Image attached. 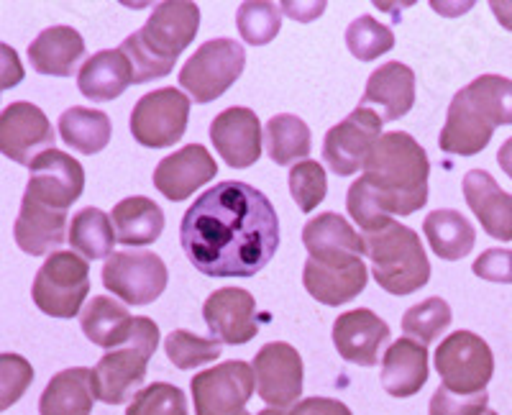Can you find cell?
<instances>
[{
    "instance_id": "47",
    "label": "cell",
    "mask_w": 512,
    "mask_h": 415,
    "mask_svg": "<svg viewBox=\"0 0 512 415\" xmlns=\"http://www.w3.org/2000/svg\"><path fill=\"white\" fill-rule=\"evenodd\" d=\"M497 164H500L502 172L512 180V136L502 144L500 152H497Z\"/></svg>"
},
{
    "instance_id": "36",
    "label": "cell",
    "mask_w": 512,
    "mask_h": 415,
    "mask_svg": "<svg viewBox=\"0 0 512 415\" xmlns=\"http://www.w3.org/2000/svg\"><path fill=\"white\" fill-rule=\"evenodd\" d=\"M236 26L246 44L251 47H264L269 41L277 39L282 29V13L274 3H264V0H249L241 3L236 11Z\"/></svg>"
},
{
    "instance_id": "45",
    "label": "cell",
    "mask_w": 512,
    "mask_h": 415,
    "mask_svg": "<svg viewBox=\"0 0 512 415\" xmlns=\"http://www.w3.org/2000/svg\"><path fill=\"white\" fill-rule=\"evenodd\" d=\"M290 413L292 415H354L349 410V405L341 403V400H331V398L300 400V403H297Z\"/></svg>"
},
{
    "instance_id": "35",
    "label": "cell",
    "mask_w": 512,
    "mask_h": 415,
    "mask_svg": "<svg viewBox=\"0 0 512 415\" xmlns=\"http://www.w3.org/2000/svg\"><path fill=\"white\" fill-rule=\"evenodd\" d=\"M451 321H454L451 318V305L443 298H428L405 310L402 331H405L408 339L420 341V344H431L443 331H448Z\"/></svg>"
},
{
    "instance_id": "22",
    "label": "cell",
    "mask_w": 512,
    "mask_h": 415,
    "mask_svg": "<svg viewBox=\"0 0 512 415\" xmlns=\"http://www.w3.org/2000/svg\"><path fill=\"white\" fill-rule=\"evenodd\" d=\"M464 200L482 223L484 234L497 241H512V195L505 193L487 170L466 172Z\"/></svg>"
},
{
    "instance_id": "48",
    "label": "cell",
    "mask_w": 512,
    "mask_h": 415,
    "mask_svg": "<svg viewBox=\"0 0 512 415\" xmlns=\"http://www.w3.org/2000/svg\"><path fill=\"white\" fill-rule=\"evenodd\" d=\"M256 415H292V413H287V410H280V408H267V410H262V413H256Z\"/></svg>"
},
{
    "instance_id": "40",
    "label": "cell",
    "mask_w": 512,
    "mask_h": 415,
    "mask_svg": "<svg viewBox=\"0 0 512 415\" xmlns=\"http://www.w3.org/2000/svg\"><path fill=\"white\" fill-rule=\"evenodd\" d=\"M126 415H187V398L177 385L154 382L136 392Z\"/></svg>"
},
{
    "instance_id": "24",
    "label": "cell",
    "mask_w": 512,
    "mask_h": 415,
    "mask_svg": "<svg viewBox=\"0 0 512 415\" xmlns=\"http://www.w3.org/2000/svg\"><path fill=\"white\" fill-rule=\"evenodd\" d=\"M369 106L382 113V121L408 116L415 106V72L402 62H387L374 70L361 98V108Z\"/></svg>"
},
{
    "instance_id": "29",
    "label": "cell",
    "mask_w": 512,
    "mask_h": 415,
    "mask_svg": "<svg viewBox=\"0 0 512 415\" xmlns=\"http://www.w3.org/2000/svg\"><path fill=\"white\" fill-rule=\"evenodd\" d=\"M80 326L82 334L88 336L95 346H103V349L111 351L131 339L136 318H131L126 305L116 303L113 298H105V295H98L82 310Z\"/></svg>"
},
{
    "instance_id": "1",
    "label": "cell",
    "mask_w": 512,
    "mask_h": 415,
    "mask_svg": "<svg viewBox=\"0 0 512 415\" xmlns=\"http://www.w3.org/2000/svg\"><path fill=\"white\" fill-rule=\"evenodd\" d=\"M180 241L185 257L205 277H254L280 249V218L262 190L226 180L187 208Z\"/></svg>"
},
{
    "instance_id": "43",
    "label": "cell",
    "mask_w": 512,
    "mask_h": 415,
    "mask_svg": "<svg viewBox=\"0 0 512 415\" xmlns=\"http://www.w3.org/2000/svg\"><path fill=\"white\" fill-rule=\"evenodd\" d=\"M474 275L487 282H505L512 285V252L510 249H487L474 262Z\"/></svg>"
},
{
    "instance_id": "25",
    "label": "cell",
    "mask_w": 512,
    "mask_h": 415,
    "mask_svg": "<svg viewBox=\"0 0 512 415\" xmlns=\"http://www.w3.org/2000/svg\"><path fill=\"white\" fill-rule=\"evenodd\" d=\"M428 382V349L413 339H397L382 359V387L392 398H413Z\"/></svg>"
},
{
    "instance_id": "5",
    "label": "cell",
    "mask_w": 512,
    "mask_h": 415,
    "mask_svg": "<svg viewBox=\"0 0 512 415\" xmlns=\"http://www.w3.org/2000/svg\"><path fill=\"white\" fill-rule=\"evenodd\" d=\"M200 29V8L187 0H167L152 11L149 21L126 36L121 52L134 70V85L167 77L175 62L190 47Z\"/></svg>"
},
{
    "instance_id": "13",
    "label": "cell",
    "mask_w": 512,
    "mask_h": 415,
    "mask_svg": "<svg viewBox=\"0 0 512 415\" xmlns=\"http://www.w3.org/2000/svg\"><path fill=\"white\" fill-rule=\"evenodd\" d=\"M195 415H251L246 403L256 390L254 367L246 362H223L205 369L190 382Z\"/></svg>"
},
{
    "instance_id": "17",
    "label": "cell",
    "mask_w": 512,
    "mask_h": 415,
    "mask_svg": "<svg viewBox=\"0 0 512 415\" xmlns=\"http://www.w3.org/2000/svg\"><path fill=\"white\" fill-rule=\"evenodd\" d=\"M85 190V170L70 154L49 149L29 167V185L24 198L49 205L54 211H70V205Z\"/></svg>"
},
{
    "instance_id": "34",
    "label": "cell",
    "mask_w": 512,
    "mask_h": 415,
    "mask_svg": "<svg viewBox=\"0 0 512 415\" xmlns=\"http://www.w3.org/2000/svg\"><path fill=\"white\" fill-rule=\"evenodd\" d=\"M264 141H267V154L277 167H290L292 162L303 159L313 149V136H310L308 123L292 113H280L267 121L264 129Z\"/></svg>"
},
{
    "instance_id": "39",
    "label": "cell",
    "mask_w": 512,
    "mask_h": 415,
    "mask_svg": "<svg viewBox=\"0 0 512 415\" xmlns=\"http://www.w3.org/2000/svg\"><path fill=\"white\" fill-rule=\"evenodd\" d=\"M328 193V177L323 164L305 159L290 170V195L303 213H313Z\"/></svg>"
},
{
    "instance_id": "6",
    "label": "cell",
    "mask_w": 512,
    "mask_h": 415,
    "mask_svg": "<svg viewBox=\"0 0 512 415\" xmlns=\"http://www.w3.org/2000/svg\"><path fill=\"white\" fill-rule=\"evenodd\" d=\"M364 244L372 259L374 282L384 293L397 298L413 295L431 280V262L413 228L392 221L374 234H364Z\"/></svg>"
},
{
    "instance_id": "19",
    "label": "cell",
    "mask_w": 512,
    "mask_h": 415,
    "mask_svg": "<svg viewBox=\"0 0 512 415\" xmlns=\"http://www.w3.org/2000/svg\"><path fill=\"white\" fill-rule=\"evenodd\" d=\"M262 123L251 108L233 106L210 123V141L223 162L233 170H246L262 157Z\"/></svg>"
},
{
    "instance_id": "37",
    "label": "cell",
    "mask_w": 512,
    "mask_h": 415,
    "mask_svg": "<svg viewBox=\"0 0 512 415\" xmlns=\"http://www.w3.org/2000/svg\"><path fill=\"white\" fill-rule=\"evenodd\" d=\"M346 47L359 62H374L382 54L392 52L395 34L384 24H379L377 18L359 16L346 29Z\"/></svg>"
},
{
    "instance_id": "32",
    "label": "cell",
    "mask_w": 512,
    "mask_h": 415,
    "mask_svg": "<svg viewBox=\"0 0 512 415\" xmlns=\"http://www.w3.org/2000/svg\"><path fill=\"white\" fill-rule=\"evenodd\" d=\"M111 118L95 108L72 106L59 116V136L77 154H100L111 141Z\"/></svg>"
},
{
    "instance_id": "2",
    "label": "cell",
    "mask_w": 512,
    "mask_h": 415,
    "mask_svg": "<svg viewBox=\"0 0 512 415\" xmlns=\"http://www.w3.org/2000/svg\"><path fill=\"white\" fill-rule=\"evenodd\" d=\"M431 162L405 131L382 134L364 175L346 195V211L364 234L390 226L395 216H413L428 203Z\"/></svg>"
},
{
    "instance_id": "49",
    "label": "cell",
    "mask_w": 512,
    "mask_h": 415,
    "mask_svg": "<svg viewBox=\"0 0 512 415\" xmlns=\"http://www.w3.org/2000/svg\"><path fill=\"white\" fill-rule=\"evenodd\" d=\"M484 415H500V413H495V410H487V413H484Z\"/></svg>"
},
{
    "instance_id": "28",
    "label": "cell",
    "mask_w": 512,
    "mask_h": 415,
    "mask_svg": "<svg viewBox=\"0 0 512 415\" xmlns=\"http://www.w3.org/2000/svg\"><path fill=\"white\" fill-rule=\"evenodd\" d=\"M95 398L93 369H62L41 392L39 415H90Z\"/></svg>"
},
{
    "instance_id": "30",
    "label": "cell",
    "mask_w": 512,
    "mask_h": 415,
    "mask_svg": "<svg viewBox=\"0 0 512 415\" xmlns=\"http://www.w3.org/2000/svg\"><path fill=\"white\" fill-rule=\"evenodd\" d=\"M423 231L433 254L446 262H459V259L469 257L477 244V231H474L472 221L451 208H441V211L425 216Z\"/></svg>"
},
{
    "instance_id": "38",
    "label": "cell",
    "mask_w": 512,
    "mask_h": 415,
    "mask_svg": "<svg viewBox=\"0 0 512 415\" xmlns=\"http://www.w3.org/2000/svg\"><path fill=\"white\" fill-rule=\"evenodd\" d=\"M223 344H218L216 339H203V336H195L185 328H177L164 339V351H167V359L175 364L177 369H195L203 367V364L216 362L221 357Z\"/></svg>"
},
{
    "instance_id": "14",
    "label": "cell",
    "mask_w": 512,
    "mask_h": 415,
    "mask_svg": "<svg viewBox=\"0 0 512 415\" xmlns=\"http://www.w3.org/2000/svg\"><path fill=\"white\" fill-rule=\"evenodd\" d=\"M169 269L152 252H113L103 264V285L128 305H149L167 290Z\"/></svg>"
},
{
    "instance_id": "20",
    "label": "cell",
    "mask_w": 512,
    "mask_h": 415,
    "mask_svg": "<svg viewBox=\"0 0 512 415\" xmlns=\"http://www.w3.org/2000/svg\"><path fill=\"white\" fill-rule=\"evenodd\" d=\"M218 175V164L203 144H187L180 152L169 154L154 170V188L172 203L190 198L205 182Z\"/></svg>"
},
{
    "instance_id": "9",
    "label": "cell",
    "mask_w": 512,
    "mask_h": 415,
    "mask_svg": "<svg viewBox=\"0 0 512 415\" xmlns=\"http://www.w3.org/2000/svg\"><path fill=\"white\" fill-rule=\"evenodd\" d=\"M246 67V49L233 39H210L180 70V88L200 106L221 98Z\"/></svg>"
},
{
    "instance_id": "11",
    "label": "cell",
    "mask_w": 512,
    "mask_h": 415,
    "mask_svg": "<svg viewBox=\"0 0 512 415\" xmlns=\"http://www.w3.org/2000/svg\"><path fill=\"white\" fill-rule=\"evenodd\" d=\"M190 121V98L175 88L146 93L131 111V134L146 149L175 147Z\"/></svg>"
},
{
    "instance_id": "12",
    "label": "cell",
    "mask_w": 512,
    "mask_h": 415,
    "mask_svg": "<svg viewBox=\"0 0 512 415\" xmlns=\"http://www.w3.org/2000/svg\"><path fill=\"white\" fill-rule=\"evenodd\" d=\"M382 116L369 108L356 106L341 123L331 126L323 141V159L338 177L364 170L374 147L382 139Z\"/></svg>"
},
{
    "instance_id": "4",
    "label": "cell",
    "mask_w": 512,
    "mask_h": 415,
    "mask_svg": "<svg viewBox=\"0 0 512 415\" xmlns=\"http://www.w3.org/2000/svg\"><path fill=\"white\" fill-rule=\"evenodd\" d=\"M497 126H512V80L482 75L454 95L438 147L456 157H477Z\"/></svg>"
},
{
    "instance_id": "3",
    "label": "cell",
    "mask_w": 512,
    "mask_h": 415,
    "mask_svg": "<svg viewBox=\"0 0 512 415\" xmlns=\"http://www.w3.org/2000/svg\"><path fill=\"white\" fill-rule=\"evenodd\" d=\"M303 244L310 254L303 285L318 303L336 308L364 293L369 282L367 244L344 216L328 211L310 218L303 228Z\"/></svg>"
},
{
    "instance_id": "41",
    "label": "cell",
    "mask_w": 512,
    "mask_h": 415,
    "mask_svg": "<svg viewBox=\"0 0 512 415\" xmlns=\"http://www.w3.org/2000/svg\"><path fill=\"white\" fill-rule=\"evenodd\" d=\"M34 382V367L21 354H0V413L24 398Z\"/></svg>"
},
{
    "instance_id": "23",
    "label": "cell",
    "mask_w": 512,
    "mask_h": 415,
    "mask_svg": "<svg viewBox=\"0 0 512 415\" xmlns=\"http://www.w3.org/2000/svg\"><path fill=\"white\" fill-rule=\"evenodd\" d=\"M67 231V213L54 211L31 198L21 200V211L13 223V239L21 252L31 257L54 254L67 241Z\"/></svg>"
},
{
    "instance_id": "31",
    "label": "cell",
    "mask_w": 512,
    "mask_h": 415,
    "mask_svg": "<svg viewBox=\"0 0 512 415\" xmlns=\"http://www.w3.org/2000/svg\"><path fill=\"white\" fill-rule=\"evenodd\" d=\"M113 226L123 246H149L162 236L164 213L152 198H126L113 208Z\"/></svg>"
},
{
    "instance_id": "27",
    "label": "cell",
    "mask_w": 512,
    "mask_h": 415,
    "mask_svg": "<svg viewBox=\"0 0 512 415\" xmlns=\"http://www.w3.org/2000/svg\"><path fill=\"white\" fill-rule=\"evenodd\" d=\"M85 57V39L72 26L44 29L29 44V62L39 75L70 77Z\"/></svg>"
},
{
    "instance_id": "10",
    "label": "cell",
    "mask_w": 512,
    "mask_h": 415,
    "mask_svg": "<svg viewBox=\"0 0 512 415\" xmlns=\"http://www.w3.org/2000/svg\"><path fill=\"white\" fill-rule=\"evenodd\" d=\"M436 369L446 390L456 395H479L495 375V354L474 331H456L436 349Z\"/></svg>"
},
{
    "instance_id": "21",
    "label": "cell",
    "mask_w": 512,
    "mask_h": 415,
    "mask_svg": "<svg viewBox=\"0 0 512 415\" xmlns=\"http://www.w3.org/2000/svg\"><path fill=\"white\" fill-rule=\"evenodd\" d=\"M390 339V326L369 308L341 313L333 323V346L341 359L359 367L379 364V349Z\"/></svg>"
},
{
    "instance_id": "46",
    "label": "cell",
    "mask_w": 512,
    "mask_h": 415,
    "mask_svg": "<svg viewBox=\"0 0 512 415\" xmlns=\"http://www.w3.org/2000/svg\"><path fill=\"white\" fill-rule=\"evenodd\" d=\"M489 8L495 11L497 21H500L507 31H512V3H500V0H492V3H489Z\"/></svg>"
},
{
    "instance_id": "8",
    "label": "cell",
    "mask_w": 512,
    "mask_h": 415,
    "mask_svg": "<svg viewBox=\"0 0 512 415\" xmlns=\"http://www.w3.org/2000/svg\"><path fill=\"white\" fill-rule=\"evenodd\" d=\"M90 295L88 259L75 252H54L41 264L31 285V298L44 316L75 318Z\"/></svg>"
},
{
    "instance_id": "7",
    "label": "cell",
    "mask_w": 512,
    "mask_h": 415,
    "mask_svg": "<svg viewBox=\"0 0 512 415\" xmlns=\"http://www.w3.org/2000/svg\"><path fill=\"white\" fill-rule=\"evenodd\" d=\"M159 346V326L152 318H136L134 334L118 349H111L95 364V395L105 405H121L144 385L149 359Z\"/></svg>"
},
{
    "instance_id": "15",
    "label": "cell",
    "mask_w": 512,
    "mask_h": 415,
    "mask_svg": "<svg viewBox=\"0 0 512 415\" xmlns=\"http://www.w3.org/2000/svg\"><path fill=\"white\" fill-rule=\"evenodd\" d=\"M256 392L269 408H295L303 395V357L295 346L272 341L256 351L254 357Z\"/></svg>"
},
{
    "instance_id": "16",
    "label": "cell",
    "mask_w": 512,
    "mask_h": 415,
    "mask_svg": "<svg viewBox=\"0 0 512 415\" xmlns=\"http://www.w3.org/2000/svg\"><path fill=\"white\" fill-rule=\"evenodd\" d=\"M52 123L34 103L18 100L0 113V154L16 164L31 167L36 157L54 149Z\"/></svg>"
},
{
    "instance_id": "44",
    "label": "cell",
    "mask_w": 512,
    "mask_h": 415,
    "mask_svg": "<svg viewBox=\"0 0 512 415\" xmlns=\"http://www.w3.org/2000/svg\"><path fill=\"white\" fill-rule=\"evenodd\" d=\"M24 77L26 72L16 49L0 41V90L16 88V85L24 82Z\"/></svg>"
},
{
    "instance_id": "33",
    "label": "cell",
    "mask_w": 512,
    "mask_h": 415,
    "mask_svg": "<svg viewBox=\"0 0 512 415\" xmlns=\"http://www.w3.org/2000/svg\"><path fill=\"white\" fill-rule=\"evenodd\" d=\"M67 241L72 244V252L80 254L82 259H105L113 257V246L118 236L113 231V218L100 208H82L72 216Z\"/></svg>"
},
{
    "instance_id": "18",
    "label": "cell",
    "mask_w": 512,
    "mask_h": 415,
    "mask_svg": "<svg viewBox=\"0 0 512 415\" xmlns=\"http://www.w3.org/2000/svg\"><path fill=\"white\" fill-rule=\"evenodd\" d=\"M203 318L210 339H216L218 344L241 346L259 334L256 300L244 287H221L210 293L203 305Z\"/></svg>"
},
{
    "instance_id": "42",
    "label": "cell",
    "mask_w": 512,
    "mask_h": 415,
    "mask_svg": "<svg viewBox=\"0 0 512 415\" xmlns=\"http://www.w3.org/2000/svg\"><path fill=\"white\" fill-rule=\"evenodd\" d=\"M489 395L487 390L479 395H456V392L438 387L431 398L428 415H484L487 413Z\"/></svg>"
},
{
    "instance_id": "26",
    "label": "cell",
    "mask_w": 512,
    "mask_h": 415,
    "mask_svg": "<svg viewBox=\"0 0 512 415\" xmlns=\"http://www.w3.org/2000/svg\"><path fill=\"white\" fill-rule=\"evenodd\" d=\"M134 85V70L121 49H103L82 65L77 72V88L93 103H108L116 100Z\"/></svg>"
}]
</instances>
